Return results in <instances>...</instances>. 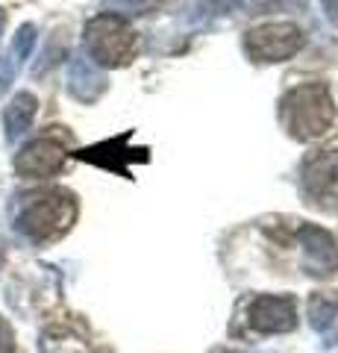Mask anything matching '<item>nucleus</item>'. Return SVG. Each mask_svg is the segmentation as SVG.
<instances>
[{
	"label": "nucleus",
	"instance_id": "nucleus-1",
	"mask_svg": "<svg viewBox=\"0 0 338 353\" xmlns=\"http://www.w3.org/2000/svg\"><path fill=\"white\" fill-rule=\"evenodd\" d=\"M335 121L332 94L324 83H306L282 94L279 101V124L288 130L291 139L312 141L321 139Z\"/></svg>",
	"mask_w": 338,
	"mask_h": 353
},
{
	"label": "nucleus",
	"instance_id": "nucleus-2",
	"mask_svg": "<svg viewBox=\"0 0 338 353\" xmlns=\"http://www.w3.org/2000/svg\"><path fill=\"white\" fill-rule=\"evenodd\" d=\"M74 221H77V201L68 192H45L32 194L21 206L15 227L32 241H50L68 233Z\"/></svg>",
	"mask_w": 338,
	"mask_h": 353
},
{
	"label": "nucleus",
	"instance_id": "nucleus-3",
	"mask_svg": "<svg viewBox=\"0 0 338 353\" xmlns=\"http://www.w3.org/2000/svg\"><path fill=\"white\" fill-rule=\"evenodd\" d=\"M83 44H85V57L94 65L103 68H121L129 65L136 57V32L124 18H118L112 12L92 18L83 30Z\"/></svg>",
	"mask_w": 338,
	"mask_h": 353
},
{
	"label": "nucleus",
	"instance_id": "nucleus-4",
	"mask_svg": "<svg viewBox=\"0 0 338 353\" xmlns=\"http://www.w3.org/2000/svg\"><path fill=\"white\" fill-rule=\"evenodd\" d=\"M303 30L291 21H277V24L253 27L244 36V50L256 62H286L303 48Z\"/></svg>",
	"mask_w": 338,
	"mask_h": 353
},
{
	"label": "nucleus",
	"instance_id": "nucleus-5",
	"mask_svg": "<svg viewBox=\"0 0 338 353\" xmlns=\"http://www.w3.org/2000/svg\"><path fill=\"white\" fill-rule=\"evenodd\" d=\"M247 324L265 336L291 333L297 327V306L288 294H259L247 306Z\"/></svg>",
	"mask_w": 338,
	"mask_h": 353
},
{
	"label": "nucleus",
	"instance_id": "nucleus-6",
	"mask_svg": "<svg viewBox=\"0 0 338 353\" xmlns=\"http://www.w3.org/2000/svg\"><path fill=\"white\" fill-rule=\"evenodd\" d=\"M297 241L303 248V268L315 277H330L338 271V245L326 230L315 224H303L297 230Z\"/></svg>",
	"mask_w": 338,
	"mask_h": 353
},
{
	"label": "nucleus",
	"instance_id": "nucleus-7",
	"mask_svg": "<svg viewBox=\"0 0 338 353\" xmlns=\"http://www.w3.org/2000/svg\"><path fill=\"white\" fill-rule=\"evenodd\" d=\"M65 165V148L53 139L30 141L15 157V171L21 176H53Z\"/></svg>",
	"mask_w": 338,
	"mask_h": 353
},
{
	"label": "nucleus",
	"instance_id": "nucleus-8",
	"mask_svg": "<svg viewBox=\"0 0 338 353\" xmlns=\"http://www.w3.org/2000/svg\"><path fill=\"white\" fill-rule=\"evenodd\" d=\"M68 92L80 103H94L106 92V74L85 53L83 57H74L68 65Z\"/></svg>",
	"mask_w": 338,
	"mask_h": 353
},
{
	"label": "nucleus",
	"instance_id": "nucleus-9",
	"mask_svg": "<svg viewBox=\"0 0 338 353\" xmlns=\"http://www.w3.org/2000/svg\"><path fill=\"white\" fill-rule=\"evenodd\" d=\"M335 185H338V148L312 153L306 165H303V189L312 197H324Z\"/></svg>",
	"mask_w": 338,
	"mask_h": 353
},
{
	"label": "nucleus",
	"instance_id": "nucleus-10",
	"mask_svg": "<svg viewBox=\"0 0 338 353\" xmlns=\"http://www.w3.org/2000/svg\"><path fill=\"white\" fill-rule=\"evenodd\" d=\"M36 109H39V101L32 97L30 92H21L9 101L6 112H3V132H6V141H15L21 139L24 132L30 130L32 118H36Z\"/></svg>",
	"mask_w": 338,
	"mask_h": 353
},
{
	"label": "nucleus",
	"instance_id": "nucleus-11",
	"mask_svg": "<svg viewBox=\"0 0 338 353\" xmlns=\"http://www.w3.org/2000/svg\"><path fill=\"white\" fill-rule=\"evenodd\" d=\"M338 318V292L309 297V321L318 333H330Z\"/></svg>",
	"mask_w": 338,
	"mask_h": 353
},
{
	"label": "nucleus",
	"instance_id": "nucleus-12",
	"mask_svg": "<svg viewBox=\"0 0 338 353\" xmlns=\"http://www.w3.org/2000/svg\"><path fill=\"white\" fill-rule=\"evenodd\" d=\"M32 48H36V27L24 24L15 32V41H12V48H9V62H12L15 68H21V65L30 59Z\"/></svg>",
	"mask_w": 338,
	"mask_h": 353
},
{
	"label": "nucleus",
	"instance_id": "nucleus-13",
	"mask_svg": "<svg viewBox=\"0 0 338 353\" xmlns=\"http://www.w3.org/2000/svg\"><path fill=\"white\" fill-rule=\"evenodd\" d=\"M162 3H165V0H103V6L118 18H124V15H147Z\"/></svg>",
	"mask_w": 338,
	"mask_h": 353
},
{
	"label": "nucleus",
	"instance_id": "nucleus-14",
	"mask_svg": "<svg viewBox=\"0 0 338 353\" xmlns=\"http://www.w3.org/2000/svg\"><path fill=\"white\" fill-rule=\"evenodd\" d=\"M218 9H244V12L250 15H256V12H265V9L271 6H282V3H288V0H218Z\"/></svg>",
	"mask_w": 338,
	"mask_h": 353
},
{
	"label": "nucleus",
	"instance_id": "nucleus-15",
	"mask_svg": "<svg viewBox=\"0 0 338 353\" xmlns=\"http://www.w3.org/2000/svg\"><path fill=\"white\" fill-rule=\"evenodd\" d=\"M15 74H18V68L9 62V57H0V92H6L9 83L15 80Z\"/></svg>",
	"mask_w": 338,
	"mask_h": 353
},
{
	"label": "nucleus",
	"instance_id": "nucleus-16",
	"mask_svg": "<svg viewBox=\"0 0 338 353\" xmlns=\"http://www.w3.org/2000/svg\"><path fill=\"white\" fill-rule=\"evenodd\" d=\"M0 353H15V333L3 318H0Z\"/></svg>",
	"mask_w": 338,
	"mask_h": 353
},
{
	"label": "nucleus",
	"instance_id": "nucleus-17",
	"mask_svg": "<svg viewBox=\"0 0 338 353\" xmlns=\"http://www.w3.org/2000/svg\"><path fill=\"white\" fill-rule=\"evenodd\" d=\"M324 9H326V15H330L332 24H338V0H324Z\"/></svg>",
	"mask_w": 338,
	"mask_h": 353
},
{
	"label": "nucleus",
	"instance_id": "nucleus-18",
	"mask_svg": "<svg viewBox=\"0 0 338 353\" xmlns=\"http://www.w3.org/2000/svg\"><path fill=\"white\" fill-rule=\"evenodd\" d=\"M3 262H6V248H3V241H0V268H3Z\"/></svg>",
	"mask_w": 338,
	"mask_h": 353
},
{
	"label": "nucleus",
	"instance_id": "nucleus-19",
	"mask_svg": "<svg viewBox=\"0 0 338 353\" xmlns=\"http://www.w3.org/2000/svg\"><path fill=\"white\" fill-rule=\"evenodd\" d=\"M3 27H6V12L0 9V36H3Z\"/></svg>",
	"mask_w": 338,
	"mask_h": 353
}]
</instances>
